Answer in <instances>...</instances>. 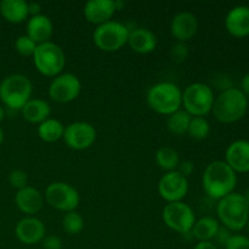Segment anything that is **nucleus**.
Returning a JSON list of instances; mask_svg holds the SVG:
<instances>
[{
    "label": "nucleus",
    "mask_w": 249,
    "mask_h": 249,
    "mask_svg": "<svg viewBox=\"0 0 249 249\" xmlns=\"http://www.w3.org/2000/svg\"><path fill=\"white\" fill-rule=\"evenodd\" d=\"M204 192L213 199H221L232 194L237 185V175L225 160H213L202 175Z\"/></svg>",
    "instance_id": "obj_1"
},
{
    "label": "nucleus",
    "mask_w": 249,
    "mask_h": 249,
    "mask_svg": "<svg viewBox=\"0 0 249 249\" xmlns=\"http://www.w3.org/2000/svg\"><path fill=\"white\" fill-rule=\"evenodd\" d=\"M248 109V99L238 88L223 90L214 100L213 112L216 121L224 124L236 123L246 116Z\"/></svg>",
    "instance_id": "obj_2"
},
{
    "label": "nucleus",
    "mask_w": 249,
    "mask_h": 249,
    "mask_svg": "<svg viewBox=\"0 0 249 249\" xmlns=\"http://www.w3.org/2000/svg\"><path fill=\"white\" fill-rule=\"evenodd\" d=\"M216 214L226 229L230 231H241L247 226L249 220V204L243 195L232 192L219 199Z\"/></svg>",
    "instance_id": "obj_3"
},
{
    "label": "nucleus",
    "mask_w": 249,
    "mask_h": 249,
    "mask_svg": "<svg viewBox=\"0 0 249 249\" xmlns=\"http://www.w3.org/2000/svg\"><path fill=\"white\" fill-rule=\"evenodd\" d=\"M146 101L156 113L170 116L182 107V91L174 83L160 82L148 89Z\"/></svg>",
    "instance_id": "obj_4"
},
{
    "label": "nucleus",
    "mask_w": 249,
    "mask_h": 249,
    "mask_svg": "<svg viewBox=\"0 0 249 249\" xmlns=\"http://www.w3.org/2000/svg\"><path fill=\"white\" fill-rule=\"evenodd\" d=\"M33 85L28 77L14 73L0 83V101L10 109H19L32 99Z\"/></svg>",
    "instance_id": "obj_5"
},
{
    "label": "nucleus",
    "mask_w": 249,
    "mask_h": 249,
    "mask_svg": "<svg viewBox=\"0 0 249 249\" xmlns=\"http://www.w3.org/2000/svg\"><path fill=\"white\" fill-rule=\"evenodd\" d=\"M32 58L36 71L45 77H57L66 66V55L62 48L53 41L36 46Z\"/></svg>",
    "instance_id": "obj_6"
},
{
    "label": "nucleus",
    "mask_w": 249,
    "mask_h": 249,
    "mask_svg": "<svg viewBox=\"0 0 249 249\" xmlns=\"http://www.w3.org/2000/svg\"><path fill=\"white\" fill-rule=\"evenodd\" d=\"M214 91L206 83H192L182 91V107L191 117H204L213 108Z\"/></svg>",
    "instance_id": "obj_7"
},
{
    "label": "nucleus",
    "mask_w": 249,
    "mask_h": 249,
    "mask_svg": "<svg viewBox=\"0 0 249 249\" xmlns=\"http://www.w3.org/2000/svg\"><path fill=\"white\" fill-rule=\"evenodd\" d=\"M130 29L118 21H108L95 28L92 39L97 48L105 53H114L128 44Z\"/></svg>",
    "instance_id": "obj_8"
},
{
    "label": "nucleus",
    "mask_w": 249,
    "mask_h": 249,
    "mask_svg": "<svg viewBox=\"0 0 249 249\" xmlns=\"http://www.w3.org/2000/svg\"><path fill=\"white\" fill-rule=\"evenodd\" d=\"M44 199L49 206L60 212H73L79 206L80 196L74 186L63 181L51 182L45 189Z\"/></svg>",
    "instance_id": "obj_9"
},
{
    "label": "nucleus",
    "mask_w": 249,
    "mask_h": 249,
    "mask_svg": "<svg viewBox=\"0 0 249 249\" xmlns=\"http://www.w3.org/2000/svg\"><path fill=\"white\" fill-rule=\"evenodd\" d=\"M162 218L170 230L181 235L191 232L196 221L194 209L185 202L168 203L163 209Z\"/></svg>",
    "instance_id": "obj_10"
},
{
    "label": "nucleus",
    "mask_w": 249,
    "mask_h": 249,
    "mask_svg": "<svg viewBox=\"0 0 249 249\" xmlns=\"http://www.w3.org/2000/svg\"><path fill=\"white\" fill-rule=\"evenodd\" d=\"M82 83L73 73H61L49 85V96L57 104H68L79 96Z\"/></svg>",
    "instance_id": "obj_11"
},
{
    "label": "nucleus",
    "mask_w": 249,
    "mask_h": 249,
    "mask_svg": "<svg viewBox=\"0 0 249 249\" xmlns=\"http://www.w3.org/2000/svg\"><path fill=\"white\" fill-rule=\"evenodd\" d=\"M63 141L70 148L84 151L91 147L96 140V130L88 122H73L65 128Z\"/></svg>",
    "instance_id": "obj_12"
},
{
    "label": "nucleus",
    "mask_w": 249,
    "mask_h": 249,
    "mask_svg": "<svg viewBox=\"0 0 249 249\" xmlns=\"http://www.w3.org/2000/svg\"><path fill=\"white\" fill-rule=\"evenodd\" d=\"M189 192V180L178 170L168 172L158 182V194L168 203L182 202Z\"/></svg>",
    "instance_id": "obj_13"
},
{
    "label": "nucleus",
    "mask_w": 249,
    "mask_h": 249,
    "mask_svg": "<svg viewBox=\"0 0 249 249\" xmlns=\"http://www.w3.org/2000/svg\"><path fill=\"white\" fill-rule=\"evenodd\" d=\"M46 229L43 221L36 216H26L17 223L15 235L17 240L27 246H33L41 242L45 237Z\"/></svg>",
    "instance_id": "obj_14"
},
{
    "label": "nucleus",
    "mask_w": 249,
    "mask_h": 249,
    "mask_svg": "<svg viewBox=\"0 0 249 249\" xmlns=\"http://www.w3.org/2000/svg\"><path fill=\"white\" fill-rule=\"evenodd\" d=\"M198 29V19L192 12H178L170 22V33L179 43L191 40Z\"/></svg>",
    "instance_id": "obj_15"
},
{
    "label": "nucleus",
    "mask_w": 249,
    "mask_h": 249,
    "mask_svg": "<svg viewBox=\"0 0 249 249\" xmlns=\"http://www.w3.org/2000/svg\"><path fill=\"white\" fill-rule=\"evenodd\" d=\"M117 11L113 0H90L84 5L83 14L89 23L101 26L112 21L114 12Z\"/></svg>",
    "instance_id": "obj_16"
},
{
    "label": "nucleus",
    "mask_w": 249,
    "mask_h": 249,
    "mask_svg": "<svg viewBox=\"0 0 249 249\" xmlns=\"http://www.w3.org/2000/svg\"><path fill=\"white\" fill-rule=\"evenodd\" d=\"M225 162L235 173L249 172V141L236 140L229 145Z\"/></svg>",
    "instance_id": "obj_17"
},
{
    "label": "nucleus",
    "mask_w": 249,
    "mask_h": 249,
    "mask_svg": "<svg viewBox=\"0 0 249 249\" xmlns=\"http://www.w3.org/2000/svg\"><path fill=\"white\" fill-rule=\"evenodd\" d=\"M26 32V36H28L36 45H40L50 41L53 33V24L46 15H36L28 18Z\"/></svg>",
    "instance_id": "obj_18"
},
{
    "label": "nucleus",
    "mask_w": 249,
    "mask_h": 249,
    "mask_svg": "<svg viewBox=\"0 0 249 249\" xmlns=\"http://www.w3.org/2000/svg\"><path fill=\"white\" fill-rule=\"evenodd\" d=\"M15 203L22 213L27 214L28 216H33L43 208L44 197L36 187L27 185L26 187L16 192Z\"/></svg>",
    "instance_id": "obj_19"
},
{
    "label": "nucleus",
    "mask_w": 249,
    "mask_h": 249,
    "mask_svg": "<svg viewBox=\"0 0 249 249\" xmlns=\"http://www.w3.org/2000/svg\"><path fill=\"white\" fill-rule=\"evenodd\" d=\"M225 27L236 38L249 36V7L245 5L232 7L225 17Z\"/></svg>",
    "instance_id": "obj_20"
},
{
    "label": "nucleus",
    "mask_w": 249,
    "mask_h": 249,
    "mask_svg": "<svg viewBox=\"0 0 249 249\" xmlns=\"http://www.w3.org/2000/svg\"><path fill=\"white\" fill-rule=\"evenodd\" d=\"M128 44L133 51L146 55L157 48V36L150 29L139 27L129 32Z\"/></svg>",
    "instance_id": "obj_21"
},
{
    "label": "nucleus",
    "mask_w": 249,
    "mask_h": 249,
    "mask_svg": "<svg viewBox=\"0 0 249 249\" xmlns=\"http://www.w3.org/2000/svg\"><path fill=\"white\" fill-rule=\"evenodd\" d=\"M0 15L10 23H22L29 16L28 2L24 0H2L0 2Z\"/></svg>",
    "instance_id": "obj_22"
},
{
    "label": "nucleus",
    "mask_w": 249,
    "mask_h": 249,
    "mask_svg": "<svg viewBox=\"0 0 249 249\" xmlns=\"http://www.w3.org/2000/svg\"><path fill=\"white\" fill-rule=\"evenodd\" d=\"M24 121L33 124H40L50 117L51 108L48 101L43 99H31L21 109Z\"/></svg>",
    "instance_id": "obj_23"
},
{
    "label": "nucleus",
    "mask_w": 249,
    "mask_h": 249,
    "mask_svg": "<svg viewBox=\"0 0 249 249\" xmlns=\"http://www.w3.org/2000/svg\"><path fill=\"white\" fill-rule=\"evenodd\" d=\"M219 228H220V224L216 219H214L213 216H203L195 221L191 232L198 242H207V241L214 240Z\"/></svg>",
    "instance_id": "obj_24"
},
{
    "label": "nucleus",
    "mask_w": 249,
    "mask_h": 249,
    "mask_svg": "<svg viewBox=\"0 0 249 249\" xmlns=\"http://www.w3.org/2000/svg\"><path fill=\"white\" fill-rule=\"evenodd\" d=\"M66 126L58 119L48 118L38 126V135L45 142H56L63 138Z\"/></svg>",
    "instance_id": "obj_25"
},
{
    "label": "nucleus",
    "mask_w": 249,
    "mask_h": 249,
    "mask_svg": "<svg viewBox=\"0 0 249 249\" xmlns=\"http://www.w3.org/2000/svg\"><path fill=\"white\" fill-rule=\"evenodd\" d=\"M156 163L160 169L165 170L167 173L174 172L178 169L180 163L179 153L169 146H163L156 152Z\"/></svg>",
    "instance_id": "obj_26"
},
{
    "label": "nucleus",
    "mask_w": 249,
    "mask_h": 249,
    "mask_svg": "<svg viewBox=\"0 0 249 249\" xmlns=\"http://www.w3.org/2000/svg\"><path fill=\"white\" fill-rule=\"evenodd\" d=\"M192 117L187 113L185 109L180 108L177 112L168 116L167 118V128L174 135H182L186 134L189 130L190 122Z\"/></svg>",
    "instance_id": "obj_27"
},
{
    "label": "nucleus",
    "mask_w": 249,
    "mask_h": 249,
    "mask_svg": "<svg viewBox=\"0 0 249 249\" xmlns=\"http://www.w3.org/2000/svg\"><path fill=\"white\" fill-rule=\"evenodd\" d=\"M211 133V124L204 117H192L187 134L195 140H204Z\"/></svg>",
    "instance_id": "obj_28"
},
{
    "label": "nucleus",
    "mask_w": 249,
    "mask_h": 249,
    "mask_svg": "<svg viewBox=\"0 0 249 249\" xmlns=\"http://www.w3.org/2000/svg\"><path fill=\"white\" fill-rule=\"evenodd\" d=\"M84 219L78 212H68L62 219V229L68 235H78L84 229Z\"/></svg>",
    "instance_id": "obj_29"
},
{
    "label": "nucleus",
    "mask_w": 249,
    "mask_h": 249,
    "mask_svg": "<svg viewBox=\"0 0 249 249\" xmlns=\"http://www.w3.org/2000/svg\"><path fill=\"white\" fill-rule=\"evenodd\" d=\"M36 44L29 38L28 36H21L16 39L15 41V49H16L17 53L21 56H24V57H29V56L34 55V51L36 49Z\"/></svg>",
    "instance_id": "obj_30"
},
{
    "label": "nucleus",
    "mask_w": 249,
    "mask_h": 249,
    "mask_svg": "<svg viewBox=\"0 0 249 249\" xmlns=\"http://www.w3.org/2000/svg\"><path fill=\"white\" fill-rule=\"evenodd\" d=\"M9 182L14 189L18 191V190L27 186V184H28V175H27L24 170L14 169L9 174Z\"/></svg>",
    "instance_id": "obj_31"
},
{
    "label": "nucleus",
    "mask_w": 249,
    "mask_h": 249,
    "mask_svg": "<svg viewBox=\"0 0 249 249\" xmlns=\"http://www.w3.org/2000/svg\"><path fill=\"white\" fill-rule=\"evenodd\" d=\"M189 53L190 50L186 43H179V41H178V43H175L174 45L172 46V49H170V57H172V60L177 63L184 62V61L189 57Z\"/></svg>",
    "instance_id": "obj_32"
},
{
    "label": "nucleus",
    "mask_w": 249,
    "mask_h": 249,
    "mask_svg": "<svg viewBox=\"0 0 249 249\" xmlns=\"http://www.w3.org/2000/svg\"><path fill=\"white\" fill-rule=\"evenodd\" d=\"M225 249H249V238L243 235H232L225 245Z\"/></svg>",
    "instance_id": "obj_33"
},
{
    "label": "nucleus",
    "mask_w": 249,
    "mask_h": 249,
    "mask_svg": "<svg viewBox=\"0 0 249 249\" xmlns=\"http://www.w3.org/2000/svg\"><path fill=\"white\" fill-rule=\"evenodd\" d=\"M41 243H43L44 249H63L62 240L55 235L45 236Z\"/></svg>",
    "instance_id": "obj_34"
},
{
    "label": "nucleus",
    "mask_w": 249,
    "mask_h": 249,
    "mask_svg": "<svg viewBox=\"0 0 249 249\" xmlns=\"http://www.w3.org/2000/svg\"><path fill=\"white\" fill-rule=\"evenodd\" d=\"M231 231L229 230V229H226L225 226H220L218 230V232H216L215 237H214V240L216 241V243L220 246H224L225 247V245L228 243V241L230 240L231 237Z\"/></svg>",
    "instance_id": "obj_35"
},
{
    "label": "nucleus",
    "mask_w": 249,
    "mask_h": 249,
    "mask_svg": "<svg viewBox=\"0 0 249 249\" xmlns=\"http://www.w3.org/2000/svg\"><path fill=\"white\" fill-rule=\"evenodd\" d=\"M194 169H195V164L191 162V160H180L177 170L180 173V174L184 175V177L189 178L190 175L194 173Z\"/></svg>",
    "instance_id": "obj_36"
},
{
    "label": "nucleus",
    "mask_w": 249,
    "mask_h": 249,
    "mask_svg": "<svg viewBox=\"0 0 249 249\" xmlns=\"http://www.w3.org/2000/svg\"><path fill=\"white\" fill-rule=\"evenodd\" d=\"M28 14L29 16H36L41 14V5L39 2H28Z\"/></svg>",
    "instance_id": "obj_37"
},
{
    "label": "nucleus",
    "mask_w": 249,
    "mask_h": 249,
    "mask_svg": "<svg viewBox=\"0 0 249 249\" xmlns=\"http://www.w3.org/2000/svg\"><path fill=\"white\" fill-rule=\"evenodd\" d=\"M241 91L246 95V96H249V73L246 75H243L242 80H241Z\"/></svg>",
    "instance_id": "obj_38"
},
{
    "label": "nucleus",
    "mask_w": 249,
    "mask_h": 249,
    "mask_svg": "<svg viewBox=\"0 0 249 249\" xmlns=\"http://www.w3.org/2000/svg\"><path fill=\"white\" fill-rule=\"evenodd\" d=\"M194 249H218V246L212 241H207V242H198Z\"/></svg>",
    "instance_id": "obj_39"
},
{
    "label": "nucleus",
    "mask_w": 249,
    "mask_h": 249,
    "mask_svg": "<svg viewBox=\"0 0 249 249\" xmlns=\"http://www.w3.org/2000/svg\"><path fill=\"white\" fill-rule=\"evenodd\" d=\"M5 118V108L2 106H0V123L4 121Z\"/></svg>",
    "instance_id": "obj_40"
},
{
    "label": "nucleus",
    "mask_w": 249,
    "mask_h": 249,
    "mask_svg": "<svg viewBox=\"0 0 249 249\" xmlns=\"http://www.w3.org/2000/svg\"><path fill=\"white\" fill-rule=\"evenodd\" d=\"M2 142H4V131H2L1 126H0V146H1Z\"/></svg>",
    "instance_id": "obj_41"
},
{
    "label": "nucleus",
    "mask_w": 249,
    "mask_h": 249,
    "mask_svg": "<svg viewBox=\"0 0 249 249\" xmlns=\"http://www.w3.org/2000/svg\"><path fill=\"white\" fill-rule=\"evenodd\" d=\"M243 196H245V198H246V201H247V203L249 204V190L247 192H246V195H243Z\"/></svg>",
    "instance_id": "obj_42"
},
{
    "label": "nucleus",
    "mask_w": 249,
    "mask_h": 249,
    "mask_svg": "<svg viewBox=\"0 0 249 249\" xmlns=\"http://www.w3.org/2000/svg\"><path fill=\"white\" fill-rule=\"evenodd\" d=\"M247 229H248V231H249V220H248V223H247Z\"/></svg>",
    "instance_id": "obj_43"
}]
</instances>
